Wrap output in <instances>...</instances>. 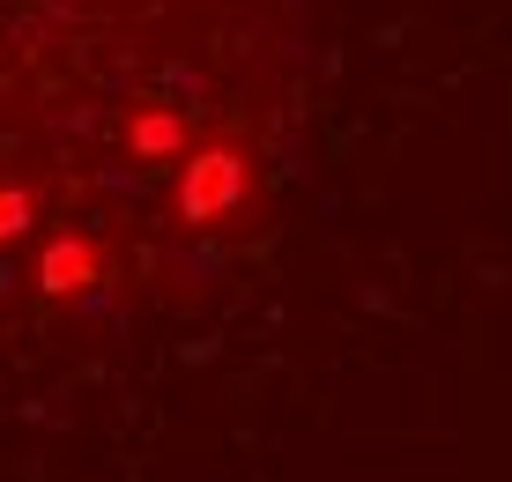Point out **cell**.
Listing matches in <instances>:
<instances>
[{
  "mask_svg": "<svg viewBox=\"0 0 512 482\" xmlns=\"http://www.w3.org/2000/svg\"><path fill=\"white\" fill-rule=\"evenodd\" d=\"M290 112V0H0V312L119 334L216 297Z\"/></svg>",
  "mask_w": 512,
  "mask_h": 482,
  "instance_id": "obj_1",
  "label": "cell"
}]
</instances>
